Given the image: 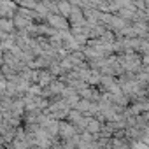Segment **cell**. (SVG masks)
Wrapping results in <instances>:
<instances>
[{
    "label": "cell",
    "mask_w": 149,
    "mask_h": 149,
    "mask_svg": "<svg viewBox=\"0 0 149 149\" xmlns=\"http://www.w3.org/2000/svg\"><path fill=\"white\" fill-rule=\"evenodd\" d=\"M60 9H61V11H63V13H65V14H67V13H68V9H70V7H68V4H65V2H61V4H60Z\"/></svg>",
    "instance_id": "6da1fadb"
}]
</instances>
